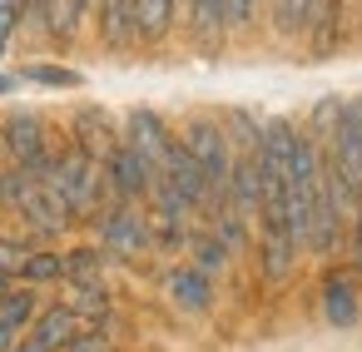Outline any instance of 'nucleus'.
Returning a JSON list of instances; mask_svg holds the SVG:
<instances>
[{"label": "nucleus", "instance_id": "nucleus-17", "mask_svg": "<svg viewBox=\"0 0 362 352\" xmlns=\"http://www.w3.org/2000/svg\"><path fill=\"white\" fill-rule=\"evenodd\" d=\"M100 273H105L100 248H70V253H65V278H60V283H100Z\"/></svg>", "mask_w": 362, "mask_h": 352}, {"label": "nucleus", "instance_id": "nucleus-8", "mask_svg": "<svg viewBox=\"0 0 362 352\" xmlns=\"http://www.w3.org/2000/svg\"><path fill=\"white\" fill-rule=\"evenodd\" d=\"M164 288H169V298H174L184 312H209V307H214V273H204L199 263L169 268Z\"/></svg>", "mask_w": 362, "mask_h": 352}, {"label": "nucleus", "instance_id": "nucleus-14", "mask_svg": "<svg viewBox=\"0 0 362 352\" xmlns=\"http://www.w3.org/2000/svg\"><path fill=\"white\" fill-rule=\"evenodd\" d=\"M16 278L21 283H30V288H40V283H60L65 278V253H50V248H30L25 258H21V268H16Z\"/></svg>", "mask_w": 362, "mask_h": 352}, {"label": "nucleus", "instance_id": "nucleus-22", "mask_svg": "<svg viewBox=\"0 0 362 352\" xmlns=\"http://www.w3.org/2000/svg\"><path fill=\"white\" fill-rule=\"evenodd\" d=\"M263 0H228V30H248Z\"/></svg>", "mask_w": 362, "mask_h": 352}, {"label": "nucleus", "instance_id": "nucleus-12", "mask_svg": "<svg viewBox=\"0 0 362 352\" xmlns=\"http://www.w3.org/2000/svg\"><path fill=\"white\" fill-rule=\"evenodd\" d=\"M322 312H327L332 327H352L357 322V288H352L347 273H332L322 283Z\"/></svg>", "mask_w": 362, "mask_h": 352}, {"label": "nucleus", "instance_id": "nucleus-11", "mask_svg": "<svg viewBox=\"0 0 362 352\" xmlns=\"http://www.w3.org/2000/svg\"><path fill=\"white\" fill-rule=\"evenodd\" d=\"M174 11H179V0H129V20H134V35L139 40H164L169 25H174Z\"/></svg>", "mask_w": 362, "mask_h": 352}, {"label": "nucleus", "instance_id": "nucleus-19", "mask_svg": "<svg viewBox=\"0 0 362 352\" xmlns=\"http://www.w3.org/2000/svg\"><path fill=\"white\" fill-rule=\"evenodd\" d=\"M194 253H199V268H204V273H218V268L228 263V243H223L218 233H204V238H194Z\"/></svg>", "mask_w": 362, "mask_h": 352}, {"label": "nucleus", "instance_id": "nucleus-26", "mask_svg": "<svg viewBox=\"0 0 362 352\" xmlns=\"http://www.w3.org/2000/svg\"><path fill=\"white\" fill-rule=\"evenodd\" d=\"M0 164H6V124H0Z\"/></svg>", "mask_w": 362, "mask_h": 352}, {"label": "nucleus", "instance_id": "nucleus-2", "mask_svg": "<svg viewBox=\"0 0 362 352\" xmlns=\"http://www.w3.org/2000/svg\"><path fill=\"white\" fill-rule=\"evenodd\" d=\"M317 149H322L327 169L337 174L347 204L357 209L362 204V100H342L337 105V119H332V129H327V139Z\"/></svg>", "mask_w": 362, "mask_h": 352}, {"label": "nucleus", "instance_id": "nucleus-23", "mask_svg": "<svg viewBox=\"0 0 362 352\" xmlns=\"http://www.w3.org/2000/svg\"><path fill=\"white\" fill-rule=\"evenodd\" d=\"M347 238H352V268L362 273V204L352 209V233H347Z\"/></svg>", "mask_w": 362, "mask_h": 352}, {"label": "nucleus", "instance_id": "nucleus-7", "mask_svg": "<svg viewBox=\"0 0 362 352\" xmlns=\"http://www.w3.org/2000/svg\"><path fill=\"white\" fill-rule=\"evenodd\" d=\"M169 124L154 115V110H134L129 119H124V144L149 164V179H159V169H164V149H169Z\"/></svg>", "mask_w": 362, "mask_h": 352}, {"label": "nucleus", "instance_id": "nucleus-21", "mask_svg": "<svg viewBox=\"0 0 362 352\" xmlns=\"http://www.w3.org/2000/svg\"><path fill=\"white\" fill-rule=\"evenodd\" d=\"M21 20H25V6H16V0H0V50L16 40Z\"/></svg>", "mask_w": 362, "mask_h": 352}, {"label": "nucleus", "instance_id": "nucleus-24", "mask_svg": "<svg viewBox=\"0 0 362 352\" xmlns=\"http://www.w3.org/2000/svg\"><path fill=\"white\" fill-rule=\"evenodd\" d=\"M11 352H50V347H40L35 337H16V347H11Z\"/></svg>", "mask_w": 362, "mask_h": 352}, {"label": "nucleus", "instance_id": "nucleus-4", "mask_svg": "<svg viewBox=\"0 0 362 352\" xmlns=\"http://www.w3.org/2000/svg\"><path fill=\"white\" fill-rule=\"evenodd\" d=\"M0 124H6V159H11L16 169H25V174L40 179V174L50 169V154H55L45 119L30 115V110H16V115H6Z\"/></svg>", "mask_w": 362, "mask_h": 352}, {"label": "nucleus", "instance_id": "nucleus-3", "mask_svg": "<svg viewBox=\"0 0 362 352\" xmlns=\"http://www.w3.org/2000/svg\"><path fill=\"white\" fill-rule=\"evenodd\" d=\"M179 139H184L189 154L199 159L204 189H209V213L223 209V204H228V174H233V139H228V129H223L218 119H204V115H199V119L184 124Z\"/></svg>", "mask_w": 362, "mask_h": 352}, {"label": "nucleus", "instance_id": "nucleus-15", "mask_svg": "<svg viewBox=\"0 0 362 352\" xmlns=\"http://www.w3.org/2000/svg\"><path fill=\"white\" fill-rule=\"evenodd\" d=\"M189 25L199 40H218L228 30V0H189Z\"/></svg>", "mask_w": 362, "mask_h": 352}, {"label": "nucleus", "instance_id": "nucleus-9", "mask_svg": "<svg viewBox=\"0 0 362 352\" xmlns=\"http://www.w3.org/2000/svg\"><path fill=\"white\" fill-rule=\"evenodd\" d=\"M80 327H85V322H80V312H75L70 303H55V307H45V312L30 317V337H35L40 347H50V352H60Z\"/></svg>", "mask_w": 362, "mask_h": 352}, {"label": "nucleus", "instance_id": "nucleus-5", "mask_svg": "<svg viewBox=\"0 0 362 352\" xmlns=\"http://www.w3.org/2000/svg\"><path fill=\"white\" fill-rule=\"evenodd\" d=\"M100 174H105V194L110 199H124V204H144L149 199V164L124 144V134H119V144L105 154V164H100Z\"/></svg>", "mask_w": 362, "mask_h": 352}, {"label": "nucleus", "instance_id": "nucleus-1", "mask_svg": "<svg viewBox=\"0 0 362 352\" xmlns=\"http://www.w3.org/2000/svg\"><path fill=\"white\" fill-rule=\"evenodd\" d=\"M40 179L55 189V199L65 204L70 218H90V213H100L105 174H100V159H95L80 139H70L65 149H55V154H50V169H45Z\"/></svg>", "mask_w": 362, "mask_h": 352}, {"label": "nucleus", "instance_id": "nucleus-10", "mask_svg": "<svg viewBox=\"0 0 362 352\" xmlns=\"http://www.w3.org/2000/svg\"><path fill=\"white\" fill-rule=\"evenodd\" d=\"M85 11L90 0H40V30L50 40H75L85 25Z\"/></svg>", "mask_w": 362, "mask_h": 352}, {"label": "nucleus", "instance_id": "nucleus-13", "mask_svg": "<svg viewBox=\"0 0 362 352\" xmlns=\"http://www.w3.org/2000/svg\"><path fill=\"white\" fill-rule=\"evenodd\" d=\"M75 139H80L100 164H105V154L119 144V134L105 124V115H100V110H80V115H75Z\"/></svg>", "mask_w": 362, "mask_h": 352}, {"label": "nucleus", "instance_id": "nucleus-20", "mask_svg": "<svg viewBox=\"0 0 362 352\" xmlns=\"http://www.w3.org/2000/svg\"><path fill=\"white\" fill-rule=\"evenodd\" d=\"M60 352H115V342H110V332H100V327H80Z\"/></svg>", "mask_w": 362, "mask_h": 352}, {"label": "nucleus", "instance_id": "nucleus-18", "mask_svg": "<svg viewBox=\"0 0 362 352\" xmlns=\"http://www.w3.org/2000/svg\"><path fill=\"white\" fill-rule=\"evenodd\" d=\"M21 80H35V85H50V90H75L85 75H80V70H70V65H25V70H21Z\"/></svg>", "mask_w": 362, "mask_h": 352}, {"label": "nucleus", "instance_id": "nucleus-16", "mask_svg": "<svg viewBox=\"0 0 362 352\" xmlns=\"http://www.w3.org/2000/svg\"><path fill=\"white\" fill-rule=\"evenodd\" d=\"M40 312V298H35V288L30 283H11L6 293H0V317H6L11 327H30V317Z\"/></svg>", "mask_w": 362, "mask_h": 352}, {"label": "nucleus", "instance_id": "nucleus-6", "mask_svg": "<svg viewBox=\"0 0 362 352\" xmlns=\"http://www.w3.org/2000/svg\"><path fill=\"white\" fill-rule=\"evenodd\" d=\"M100 243L110 253H144L149 248V218L139 213V204H124V199H110V209L100 213Z\"/></svg>", "mask_w": 362, "mask_h": 352}, {"label": "nucleus", "instance_id": "nucleus-25", "mask_svg": "<svg viewBox=\"0 0 362 352\" xmlns=\"http://www.w3.org/2000/svg\"><path fill=\"white\" fill-rule=\"evenodd\" d=\"M16 85H21V75H0V95H11Z\"/></svg>", "mask_w": 362, "mask_h": 352}]
</instances>
